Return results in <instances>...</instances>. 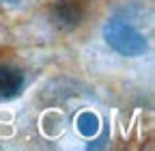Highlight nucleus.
I'll return each mask as SVG.
<instances>
[{"mask_svg": "<svg viewBox=\"0 0 155 151\" xmlns=\"http://www.w3.org/2000/svg\"><path fill=\"white\" fill-rule=\"evenodd\" d=\"M75 127H78V132H80L82 136L93 138V136H97V132H99L101 121H99V117H97L95 112L86 110V112H80V115H78V119H75Z\"/></svg>", "mask_w": 155, "mask_h": 151, "instance_id": "4", "label": "nucleus"}, {"mask_svg": "<svg viewBox=\"0 0 155 151\" xmlns=\"http://www.w3.org/2000/svg\"><path fill=\"white\" fill-rule=\"evenodd\" d=\"M50 17H52V22L58 24L61 28H73V26H78L82 22L84 9H82L80 2H75V0H58L56 5H52Z\"/></svg>", "mask_w": 155, "mask_h": 151, "instance_id": "2", "label": "nucleus"}, {"mask_svg": "<svg viewBox=\"0 0 155 151\" xmlns=\"http://www.w3.org/2000/svg\"><path fill=\"white\" fill-rule=\"evenodd\" d=\"M104 39L106 43L121 56H129V59H136V56H142L149 48L144 35L134 28L129 22L121 20V17H112V20L106 22L104 26Z\"/></svg>", "mask_w": 155, "mask_h": 151, "instance_id": "1", "label": "nucleus"}, {"mask_svg": "<svg viewBox=\"0 0 155 151\" xmlns=\"http://www.w3.org/2000/svg\"><path fill=\"white\" fill-rule=\"evenodd\" d=\"M24 86V73L9 67V65H0V99H11L15 97Z\"/></svg>", "mask_w": 155, "mask_h": 151, "instance_id": "3", "label": "nucleus"}]
</instances>
